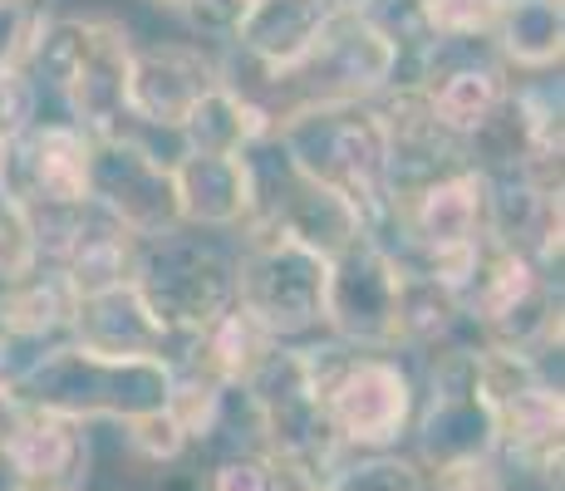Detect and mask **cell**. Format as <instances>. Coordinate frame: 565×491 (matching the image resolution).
Wrapping results in <instances>:
<instances>
[{"label":"cell","mask_w":565,"mask_h":491,"mask_svg":"<svg viewBox=\"0 0 565 491\" xmlns=\"http://www.w3.org/2000/svg\"><path fill=\"white\" fill-rule=\"evenodd\" d=\"M300 172L324 182L354 206L364 236L394 242V192H388L384 124L374 104H300L286 108L270 128Z\"/></svg>","instance_id":"6da1fadb"},{"label":"cell","mask_w":565,"mask_h":491,"mask_svg":"<svg viewBox=\"0 0 565 491\" xmlns=\"http://www.w3.org/2000/svg\"><path fill=\"white\" fill-rule=\"evenodd\" d=\"M25 403L79 423H134L143 413L168 408L172 364L143 354H104L79 340L50 344L20 374Z\"/></svg>","instance_id":"7a4b0ae2"},{"label":"cell","mask_w":565,"mask_h":491,"mask_svg":"<svg viewBox=\"0 0 565 491\" xmlns=\"http://www.w3.org/2000/svg\"><path fill=\"white\" fill-rule=\"evenodd\" d=\"M246 398L256 408L260 452L296 487H320L344 462V447L324 418L320 398V359L315 349L270 344V354L246 378Z\"/></svg>","instance_id":"3957f363"},{"label":"cell","mask_w":565,"mask_h":491,"mask_svg":"<svg viewBox=\"0 0 565 491\" xmlns=\"http://www.w3.org/2000/svg\"><path fill=\"white\" fill-rule=\"evenodd\" d=\"M128 60L134 35L108 15H54L40 35L30 70L70 108V124L89 138L118 134L128 124Z\"/></svg>","instance_id":"277c9868"},{"label":"cell","mask_w":565,"mask_h":491,"mask_svg":"<svg viewBox=\"0 0 565 491\" xmlns=\"http://www.w3.org/2000/svg\"><path fill=\"white\" fill-rule=\"evenodd\" d=\"M487 236V172L452 168L394 202V246L413 270H428L452 295L472 276Z\"/></svg>","instance_id":"5b68a950"},{"label":"cell","mask_w":565,"mask_h":491,"mask_svg":"<svg viewBox=\"0 0 565 491\" xmlns=\"http://www.w3.org/2000/svg\"><path fill=\"white\" fill-rule=\"evenodd\" d=\"M462 320L477 324L482 344L512 349V354H546L561 349V290L551 280V266L531 260L526 250L487 242L472 276L458 290Z\"/></svg>","instance_id":"8992f818"},{"label":"cell","mask_w":565,"mask_h":491,"mask_svg":"<svg viewBox=\"0 0 565 491\" xmlns=\"http://www.w3.org/2000/svg\"><path fill=\"white\" fill-rule=\"evenodd\" d=\"M315 359H320L324 418L344 452H388L413 428L418 388L398 359L379 349H350L340 340L315 349Z\"/></svg>","instance_id":"52a82bcc"},{"label":"cell","mask_w":565,"mask_h":491,"mask_svg":"<svg viewBox=\"0 0 565 491\" xmlns=\"http://www.w3.org/2000/svg\"><path fill=\"white\" fill-rule=\"evenodd\" d=\"M246 162H252V222L242 232L290 236V242L320 250L324 260L364 232L354 206L324 182H315L310 172H300L276 138L246 148Z\"/></svg>","instance_id":"ba28073f"},{"label":"cell","mask_w":565,"mask_h":491,"mask_svg":"<svg viewBox=\"0 0 565 491\" xmlns=\"http://www.w3.org/2000/svg\"><path fill=\"white\" fill-rule=\"evenodd\" d=\"M413 438H418L423 472L497 457V408L482 388L477 344H448L433 354L428 398L423 408H413Z\"/></svg>","instance_id":"9c48e42d"},{"label":"cell","mask_w":565,"mask_h":491,"mask_svg":"<svg viewBox=\"0 0 565 491\" xmlns=\"http://www.w3.org/2000/svg\"><path fill=\"white\" fill-rule=\"evenodd\" d=\"M134 290L153 310L162 330L202 334L216 314H226L236 305V266L222 250L168 232L158 242L138 246Z\"/></svg>","instance_id":"30bf717a"},{"label":"cell","mask_w":565,"mask_h":491,"mask_svg":"<svg viewBox=\"0 0 565 491\" xmlns=\"http://www.w3.org/2000/svg\"><path fill=\"white\" fill-rule=\"evenodd\" d=\"M236 266V305L270 334L300 340L324 314V256L290 236L246 232V250Z\"/></svg>","instance_id":"8fae6325"},{"label":"cell","mask_w":565,"mask_h":491,"mask_svg":"<svg viewBox=\"0 0 565 491\" xmlns=\"http://www.w3.org/2000/svg\"><path fill=\"white\" fill-rule=\"evenodd\" d=\"M398 290L404 260L379 236H354L324 260V314L330 334L350 349H398Z\"/></svg>","instance_id":"7c38bea8"},{"label":"cell","mask_w":565,"mask_h":491,"mask_svg":"<svg viewBox=\"0 0 565 491\" xmlns=\"http://www.w3.org/2000/svg\"><path fill=\"white\" fill-rule=\"evenodd\" d=\"M89 202L114 222H124L138 242L182 232L172 162L128 134V124L118 134L89 138Z\"/></svg>","instance_id":"4fadbf2b"},{"label":"cell","mask_w":565,"mask_h":491,"mask_svg":"<svg viewBox=\"0 0 565 491\" xmlns=\"http://www.w3.org/2000/svg\"><path fill=\"white\" fill-rule=\"evenodd\" d=\"M266 79H270V89L290 94L286 108H300V104H369V98H379L388 84L398 79V54L384 35H374V30L350 10L344 20H334V25L324 30V40L296 64V70L266 74ZM286 108H280V114H286Z\"/></svg>","instance_id":"5bb4252c"},{"label":"cell","mask_w":565,"mask_h":491,"mask_svg":"<svg viewBox=\"0 0 565 491\" xmlns=\"http://www.w3.org/2000/svg\"><path fill=\"white\" fill-rule=\"evenodd\" d=\"M0 188L20 206H79L89 202V134L70 118H35L0 158Z\"/></svg>","instance_id":"9a60e30c"},{"label":"cell","mask_w":565,"mask_h":491,"mask_svg":"<svg viewBox=\"0 0 565 491\" xmlns=\"http://www.w3.org/2000/svg\"><path fill=\"white\" fill-rule=\"evenodd\" d=\"M222 79V64L192 45H134L128 60V124L178 134L192 104Z\"/></svg>","instance_id":"2e32d148"},{"label":"cell","mask_w":565,"mask_h":491,"mask_svg":"<svg viewBox=\"0 0 565 491\" xmlns=\"http://www.w3.org/2000/svg\"><path fill=\"white\" fill-rule=\"evenodd\" d=\"M452 45H458V40H438V45H433L418 84L433 104V118H438L452 138L472 143V138L497 118V108L507 104V89H512V84H507V74L497 60H477V54H462L458 60Z\"/></svg>","instance_id":"e0dca14e"},{"label":"cell","mask_w":565,"mask_h":491,"mask_svg":"<svg viewBox=\"0 0 565 491\" xmlns=\"http://www.w3.org/2000/svg\"><path fill=\"white\" fill-rule=\"evenodd\" d=\"M354 0H252L242 30H236V54L252 60L260 74H286L324 40L334 20H344Z\"/></svg>","instance_id":"ac0fdd59"},{"label":"cell","mask_w":565,"mask_h":491,"mask_svg":"<svg viewBox=\"0 0 565 491\" xmlns=\"http://www.w3.org/2000/svg\"><path fill=\"white\" fill-rule=\"evenodd\" d=\"M0 462L20 487L79 491L89 477V423L30 403L20 428L0 447Z\"/></svg>","instance_id":"d6986e66"},{"label":"cell","mask_w":565,"mask_h":491,"mask_svg":"<svg viewBox=\"0 0 565 491\" xmlns=\"http://www.w3.org/2000/svg\"><path fill=\"white\" fill-rule=\"evenodd\" d=\"M70 340L104 349V354H143V359H162V364H182L192 349V334H172L153 320L143 300H138L134 280L118 290H99L84 295L74 305V324Z\"/></svg>","instance_id":"ffe728a7"},{"label":"cell","mask_w":565,"mask_h":491,"mask_svg":"<svg viewBox=\"0 0 565 491\" xmlns=\"http://www.w3.org/2000/svg\"><path fill=\"white\" fill-rule=\"evenodd\" d=\"M172 188H178L182 226L232 232L252 222V162L246 152H192L178 148L172 158Z\"/></svg>","instance_id":"44dd1931"},{"label":"cell","mask_w":565,"mask_h":491,"mask_svg":"<svg viewBox=\"0 0 565 491\" xmlns=\"http://www.w3.org/2000/svg\"><path fill=\"white\" fill-rule=\"evenodd\" d=\"M138 236L128 232L124 222H114L108 212H99L94 202L79 206L74 216L70 236H64L60 256L50 266H60V276L74 286V295H99V290H118L134 280V266H138Z\"/></svg>","instance_id":"7402d4cb"},{"label":"cell","mask_w":565,"mask_h":491,"mask_svg":"<svg viewBox=\"0 0 565 491\" xmlns=\"http://www.w3.org/2000/svg\"><path fill=\"white\" fill-rule=\"evenodd\" d=\"M74 305H79V295L60 276V266L30 260L15 276L0 280V334L15 344L50 349L60 344V334H70Z\"/></svg>","instance_id":"603a6c76"},{"label":"cell","mask_w":565,"mask_h":491,"mask_svg":"<svg viewBox=\"0 0 565 491\" xmlns=\"http://www.w3.org/2000/svg\"><path fill=\"white\" fill-rule=\"evenodd\" d=\"M270 128H276V114H270L260 98L242 94L226 79H216L212 89L192 104V114L182 118L178 138H182V148H192V152H232L236 158V152L256 148L260 138H270Z\"/></svg>","instance_id":"cb8c5ba5"},{"label":"cell","mask_w":565,"mask_h":491,"mask_svg":"<svg viewBox=\"0 0 565 491\" xmlns=\"http://www.w3.org/2000/svg\"><path fill=\"white\" fill-rule=\"evenodd\" d=\"M512 70L551 74L565 60V0H497L492 35Z\"/></svg>","instance_id":"d4e9b609"},{"label":"cell","mask_w":565,"mask_h":491,"mask_svg":"<svg viewBox=\"0 0 565 491\" xmlns=\"http://www.w3.org/2000/svg\"><path fill=\"white\" fill-rule=\"evenodd\" d=\"M270 344H280V340H270V334L260 330L242 305H232V310L216 314L202 334H192V349H188V359H182V364H198L202 374L216 378V384L242 388L246 378L256 374L260 359L270 354ZM172 369H178V364H172Z\"/></svg>","instance_id":"484cf974"},{"label":"cell","mask_w":565,"mask_h":491,"mask_svg":"<svg viewBox=\"0 0 565 491\" xmlns=\"http://www.w3.org/2000/svg\"><path fill=\"white\" fill-rule=\"evenodd\" d=\"M458 324H462L458 295L443 286V280H433L428 270H413L404 260V290H398V344H408V349L443 344Z\"/></svg>","instance_id":"4316f807"},{"label":"cell","mask_w":565,"mask_h":491,"mask_svg":"<svg viewBox=\"0 0 565 491\" xmlns=\"http://www.w3.org/2000/svg\"><path fill=\"white\" fill-rule=\"evenodd\" d=\"M428 472L413 457L398 452H369L354 462H340L320 487H300V491H423Z\"/></svg>","instance_id":"83f0119b"},{"label":"cell","mask_w":565,"mask_h":491,"mask_svg":"<svg viewBox=\"0 0 565 491\" xmlns=\"http://www.w3.org/2000/svg\"><path fill=\"white\" fill-rule=\"evenodd\" d=\"M50 20V0H0V70H30Z\"/></svg>","instance_id":"f1b7e54d"},{"label":"cell","mask_w":565,"mask_h":491,"mask_svg":"<svg viewBox=\"0 0 565 491\" xmlns=\"http://www.w3.org/2000/svg\"><path fill=\"white\" fill-rule=\"evenodd\" d=\"M202 491H286V477L260 447H232L212 462Z\"/></svg>","instance_id":"f546056e"},{"label":"cell","mask_w":565,"mask_h":491,"mask_svg":"<svg viewBox=\"0 0 565 491\" xmlns=\"http://www.w3.org/2000/svg\"><path fill=\"white\" fill-rule=\"evenodd\" d=\"M124 433H128V447H134L143 462H153V467H172V462H178V457L192 447V438L182 433V423L172 418L168 408L143 413V418L124 423Z\"/></svg>","instance_id":"4dcf8cb0"},{"label":"cell","mask_w":565,"mask_h":491,"mask_svg":"<svg viewBox=\"0 0 565 491\" xmlns=\"http://www.w3.org/2000/svg\"><path fill=\"white\" fill-rule=\"evenodd\" d=\"M428 20L438 40H487L497 20V0H428Z\"/></svg>","instance_id":"1f68e13d"},{"label":"cell","mask_w":565,"mask_h":491,"mask_svg":"<svg viewBox=\"0 0 565 491\" xmlns=\"http://www.w3.org/2000/svg\"><path fill=\"white\" fill-rule=\"evenodd\" d=\"M40 118V84L25 70H0V148Z\"/></svg>","instance_id":"d6a6232c"},{"label":"cell","mask_w":565,"mask_h":491,"mask_svg":"<svg viewBox=\"0 0 565 491\" xmlns=\"http://www.w3.org/2000/svg\"><path fill=\"white\" fill-rule=\"evenodd\" d=\"M423 491H512V487H507L502 457H472V462L438 467L433 482H423Z\"/></svg>","instance_id":"836d02e7"},{"label":"cell","mask_w":565,"mask_h":491,"mask_svg":"<svg viewBox=\"0 0 565 491\" xmlns=\"http://www.w3.org/2000/svg\"><path fill=\"white\" fill-rule=\"evenodd\" d=\"M246 10H252V0H182L178 15L206 40H236Z\"/></svg>","instance_id":"e575fe53"},{"label":"cell","mask_w":565,"mask_h":491,"mask_svg":"<svg viewBox=\"0 0 565 491\" xmlns=\"http://www.w3.org/2000/svg\"><path fill=\"white\" fill-rule=\"evenodd\" d=\"M45 354V349H35V344H15V340H6L0 334V388L6 384H20V374H25L35 359Z\"/></svg>","instance_id":"d590c367"},{"label":"cell","mask_w":565,"mask_h":491,"mask_svg":"<svg viewBox=\"0 0 565 491\" xmlns=\"http://www.w3.org/2000/svg\"><path fill=\"white\" fill-rule=\"evenodd\" d=\"M153 6H162V10H178V6H182V0H153Z\"/></svg>","instance_id":"8d00e7d4"},{"label":"cell","mask_w":565,"mask_h":491,"mask_svg":"<svg viewBox=\"0 0 565 491\" xmlns=\"http://www.w3.org/2000/svg\"><path fill=\"white\" fill-rule=\"evenodd\" d=\"M10 491H45V487H20V482H15V487H10Z\"/></svg>","instance_id":"74e56055"},{"label":"cell","mask_w":565,"mask_h":491,"mask_svg":"<svg viewBox=\"0 0 565 491\" xmlns=\"http://www.w3.org/2000/svg\"><path fill=\"white\" fill-rule=\"evenodd\" d=\"M0 158H6V148H0Z\"/></svg>","instance_id":"f35d334b"}]
</instances>
